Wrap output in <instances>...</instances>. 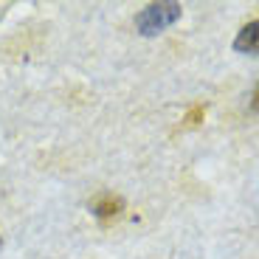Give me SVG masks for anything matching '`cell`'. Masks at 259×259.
Wrapping results in <instances>:
<instances>
[{
    "mask_svg": "<svg viewBox=\"0 0 259 259\" xmlns=\"http://www.w3.org/2000/svg\"><path fill=\"white\" fill-rule=\"evenodd\" d=\"M181 3L175 0H163V3H149L147 9L136 14V28L144 34V37H155L163 28H169L172 23L181 20Z\"/></svg>",
    "mask_w": 259,
    "mask_h": 259,
    "instance_id": "6da1fadb",
    "label": "cell"
},
{
    "mask_svg": "<svg viewBox=\"0 0 259 259\" xmlns=\"http://www.w3.org/2000/svg\"><path fill=\"white\" fill-rule=\"evenodd\" d=\"M234 51L240 54H259V20L248 23L240 28V34L234 37Z\"/></svg>",
    "mask_w": 259,
    "mask_h": 259,
    "instance_id": "7a4b0ae2",
    "label": "cell"
},
{
    "mask_svg": "<svg viewBox=\"0 0 259 259\" xmlns=\"http://www.w3.org/2000/svg\"><path fill=\"white\" fill-rule=\"evenodd\" d=\"M200 116H203V110H200V107H194V110L189 113V118H186V121H189V124H197V118H200Z\"/></svg>",
    "mask_w": 259,
    "mask_h": 259,
    "instance_id": "5b68a950",
    "label": "cell"
},
{
    "mask_svg": "<svg viewBox=\"0 0 259 259\" xmlns=\"http://www.w3.org/2000/svg\"><path fill=\"white\" fill-rule=\"evenodd\" d=\"M251 110L259 113V84L253 88V96H251Z\"/></svg>",
    "mask_w": 259,
    "mask_h": 259,
    "instance_id": "277c9868",
    "label": "cell"
},
{
    "mask_svg": "<svg viewBox=\"0 0 259 259\" xmlns=\"http://www.w3.org/2000/svg\"><path fill=\"white\" fill-rule=\"evenodd\" d=\"M124 208V200L121 197H99L96 203L91 206V211H93V217H99V220H110V217H116L118 211Z\"/></svg>",
    "mask_w": 259,
    "mask_h": 259,
    "instance_id": "3957f363",
    "label": "cell"
},
{
    "mask_svg": "<svg viewBox=\"0 0 259 259\" xmlns=\"http://www.w3.org/2000/svg\"><path fill=\"white\" fill-rule=\"evenodd\" d=\"M0 245H3V240H0Z\"/></svg>",
    "mask_w": 259,
    "mask_h": 259,
    "instance_id": "8992f818",
    "label": "cell"
}]
</instances>
